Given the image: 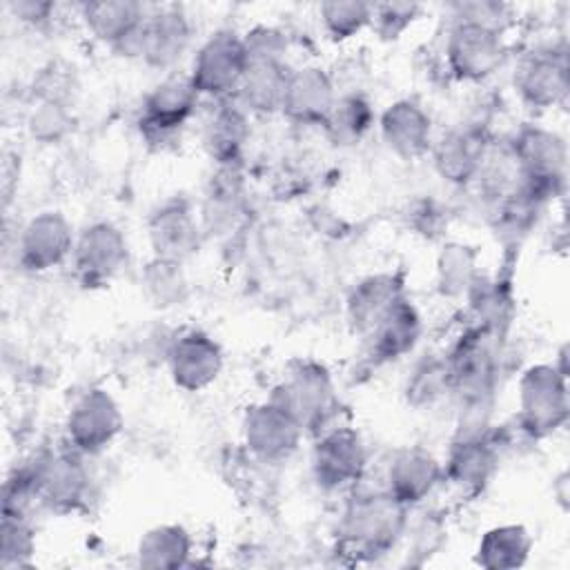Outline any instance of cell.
Wrapping results in <instances>:
<instances>
[{"label":"cell","mask_w":570,"mask_h":570,"mask_svg":"<svg viewBox=\"0 0 570 570\" xmlns=\"http://www.w3.org/2000/svg\"><path fill=\"white\" fill-rule=\"evenodd\" d=\"M407 512L410 508L385 488L350 490L336 525L338 548L354 561H374L392 552L407 528Z\"/></svg>","instance_id":"6da1fadb"},{"label":"cell","mask_w":570,"mask_h":570,"mask_svg":"<svg viewBox=\"0 0 570 570\" xmlns=\"http://www.w3.org/2000/svg\"><path fill=\"white\" fill-rule=\"evenodd\" d=\"M505 334L470 325L443 354L452 394L461 403H490L501 374Z\"/></svg>","instance_id":"7a4b0ae2"},{"label":"cell","mask_w":570,"mask_h":570,"mask_svg":"<svg viewBox=\"0 0 570 570\" xmlns=\"http://www.w3.org/2000/svg\"><path fill=\"white\" fill-rule=\"evenodd\" d=\"M505 147L523 191L543 203H550L561 194L566 185L568 151L559 134L539 125H525L505 142Z\"/></svg>","instance_id":"3957f363"},{"label":"cell","mask_w":570,"mask_h":570,"mask_svg":"<svg viewBox=\"0 0 570 570\" xmlns=\"http://www.w3.org/2000/svg\"><path fill=\"white\" fill-rule=\"evenodd\" d=\"M267 399L294 416L305 434L330 428L338 403L334 379L318 361L292 363Z\"/></svg>","instance_id":"277c9868"},{"label":"cell","mask_w":570,"mask_h":570,"mask_svg":"<svg viewBox=\"0 0 570 570\" xmlns=\"http://www.w3.org/2000/svg\"><path fill=\"white\" fill-rule=\"evenodd\" d=\"M521 432L534 441L561 430L568 421V374L554 363H534L525 367L517 385Z\"/></svg>","instance_id":"5b68a950"},{"label":"cell","mask_w":570,"mask_h":570,"mask_svg":"<svg viewBox=\"0 0 570 570\" xmlns=\"http://www.w3.org/2000/svg\"><path fill=\"white\" fill-rule=\"evenodd\" d=\"M443 58L450 76L459 82H483L494 76L508 58L505 31L452 16L443 42Z\"/></svg>","instance_id":"8992f818"},{"label":"cell","mask_w":570,"mask_h":570,"mask_svg":"<svg viewBox=\"0 0 570 570\" xmlns=\"http://www.w3.org/2000/svg\"><path fill=\"white\" fill-rule=\"evenodd\" d=\"M247 69L245 40L236 29L212 31L196 49L189 65V80L203 100L234 98Z\"/></svg>","instance_id":"52a82bcc"},{"label":"cell","mask_w":570,"mask_h":570,"mask_svg":"<svg viewBox=\"0 0 570 570\" xmlns=\"http://www.w3.org/2000/svg\"><path fill=\"white\" fill-rule=\"evenodd\" d=\"M203 102L187 73L169 71L140 102L138 131L145 142L165 147L194 118Z\"/></svg>","instance_id":"ba28073f"},{"label":"cell","mask_w":570,"mask_h":570,"mask_svg":"<svg viewBox=\"0 0 570 570\" xmlns=\"http://www.w3.org/2000/svg\"><path fill=\"white\" fill-rule=\"evenodd\" d=\"M312 476L325 492L354 490L367 468V448L356 428L330 425L312 445Z\"/></svg>","instance_id":"9c48e42d"},{"label":"cell","mask_w":570,"mask_h":570,"mask_svg":"<svg viewBox=\"0 0 570 570\" xmlns=\"http://www.w3.org/2000/svg\"><path fill=\"white\" fill-rule=\"evenodd\" d=\"M125 416L105 387H87L76 396L65 416V445L82 456H96L105 452L122 432Z\"/></svg>","instance_id":"30bf717a"},{"label":"cell","mask_w":570,"mask_h":570,"mask_svg":"<svg viewBox=\"0 0 570 570\" xmlns=\"http://www.w3.org/2000/svg\"><path fill=\"white\" fill-rule=\"evenodd\" d=\"M127 236L111 220H94L76 234L71 267L80 285L105 287L127 267Z\"/></svg>","instance_id":"8fae6325"},{"label":"cell","mask_w":570,"mask_h":570,"mask_svg":"<svg viewBox=\"0 0 570 570\" xmlns=\"http://www.w3.org/2000/svg\"><path fill=\"white\" fill-rule=\"evenodd\" d=\"M40 505L67 514L85 505L89 499V470L85 456L69 445L62 450L40 452L31 459Z\"/></svg>","instance_id":"7c38bea8"},{"label":"cell","mask_w":570,"mask_h":570,"mask_svg":"<svg viewBox=\"0 0 570 570\" xmlns=\"http://www.w3.org/2000/svg\"><path fill=\"white\" fill-rule=\"evenodd\" d=\"M73 225L58 209L33 214L16 236V261L29 274H47L71 261L76 245Z\"/></svg>","instance_id":"4fadbf2b"},{"label":"cell","mask_w":570,"mask_h":570,"mask_svg":"<svg viewBox=\"0 0 570 570\" xmlns=\"http://www.w3.org/2000/svg\"><path fill=\"white\" fill-rule=\"evenodd\" d=\"M191 33V20L180 4H154L136 36L131 58L169 73L187 53Z\"/></svg>","instance_id":"5bb4252c"},{"label":"cell","mask_w":570,"mask_h":570,"mask_svg":"<svg viewBox=\"0 0 570 570\" xmlns=\"http://www.w3.org/2000/svg\"><path fill=\"white\" fill-rule=\"evenodd\" d=\"M240 436L247 452L261 463H285L305 436L303 428L281 405L265 399L252 403L240 421Z\"/></svg>","instance_id":"9a60e30c"},{"label":"cell","mask_w":570,"mask_h":570,"mask_svg":"<svg viewBox=\"0 0 570 570\" xmlns=\"http://www.w3.org/2000/svg\"><path fill=\"white\" fill-rule=\"evenodd\" d=\"M512 87L530 109H552L568 96V56L552 45L525 51L512 71Z\"/></svg>","instance_id":"2e32d148"},{"label":"cell","mask_w":570,"mask_h":570,"mask_svg":"<svg viewBox=\"0 0 570 570\" xmlns=\"http://www.w3.org/2000/svg\"><path fill=\"white\" fill-rule=\"evenodd\" d=\"M203 238L198 209L183 196L163 200L147 218V240L154 258L185 265L200 249Z\"/></svg>","instance_id":"e0dca14e"},{"label":"cell","mask_w":570,"mask_h":570,"mask_svg":"<svg viewBox=\"0 0 570 570\" xmlns=\"http://www.w3.org/2000/svg\"><path fill=\"white\" fill-rule=\"evenodd\" d=\"M171 383L189 394L214 385L225 367V354L218 341L203 330H185L171 338L165 352Z\"/></svg>","instance_id":"ac0fdd59"},{"label":"cell","mask_w":570,"mask_h":570,"mask_svg":"<svg viewBox=\"0 0 570 570\" xmlns=\"http://www.w3.org/2000/svg\"><path fill=\"white\" fill-rule=\"evenodd\" d=\"M490 147L492 138L483 122H459L432 142L430 154L436 174L445 183L465 187L476 180Z\"/></svg>","instance_id":"d6986e66"},{"label":"cell","mask_w":570,"mask_h":570,"mask_svg":"<svg viewBox=\"0 0 570 570\" xmlns=\"http://www.w3.org/2000/svg\"><path fill=\"white\" fill-rule=\"evenodd\" d=\"M499 463V445L494 432L454 434L443 461V481L461 494H479L490 483Z\"/></svg>","instance_id":"ffe728a7"},{"label":"cell","mask_w":570,"mask_h":570,"mask_svg":"<svg viewBox=\"0 0 570 570\" xmlns=\"http://www.w3.org/2000/svg\"><path fill=\"white\" fill-rule=\"evenodd\" d=\"M336 98V85L323 67H292L281 102V114L301 127H323Z\"/></svg>","instance_id":"44dd1931"},{"label":"cell","mask_w":570,"mask_h":570,"mask_svg":"<svg viewBox=\"0 0 570 570\" xmlns=\"http://www.w3.org/2000/svg\"><path fill=\"white\" fill-rule=\"evenodd\" d=\"M200 127V142L216 167H238L252 138L249 114L236 98L209 100Z\"/></svg>","instance_id":"7402d4cb"},{"label":"cell","mask_w":570,"mask_h":570,"mask_svg":"<svg viewBox=\"0 0 570 570\" xmlns=\"http://www.w3.org/2000/svg\"><path fill=\"white\" fill-rule=\"evenodd\" d=\"M147 11L149 4L136 0H96L78 4V18L87 33L122 56H131Z\"/></svg>","instance_id":"603a6c76"},{"label":"cell","mask_w":570,"mask_h":570,"mask_svg":"<svg viewBox=\"0 0 570 570\" xmlns=\"http://www.w3.org/2000/svg\"><path fill=\"white\" fill-rule=\"evenodd\" d=\"M379 134L385 147L403 158L416 160L430 154L434 142V127L430 111L414 98H399L390 102L376 118Z\"/></svg>","instance_id":"cb8c5ba5"},{"label":"cell","mask_w":570,"mask_h":570,"mask_svg":"<svg viewBox=\"0 0 570 570\" xmlns=\"http://www.w3.org/2000/svg\"><path fill=\"white\" fill-rule=\"evenodd\" d=\"M443 483V461L421 445H407L392 454L383 488L405 508H416Z\"/></svg>","instance_id":"d4e9b609"},{"label":"cell","mask_w":570,"mask_h":570,"mask_svg":"<svg viewBox=\"0 0 570 570\" xmlns=\"http://www.w3.org/2000/svg\"><path fill=\"white\" fill-rule=\"evenodd\" d=\"M247 214L245 180L238 167H216L212 174L203 203L198 207L200 225L207 236H229L238 229Z\"/></svg>","instance_id":"484cf974"},{"label":"cell","mask_w":570,"mask_h":570,"mask_svg":"<svg viewBox=\"0 0 570 570\" xmlns=\"http://www.w3.org/2000/svg\"><path fill=\"white\" fill-rule=\"evenodd\" d=\"M421 334H423L421 312L407 296H403L385 312V316L365 336L367 356L372 358L374 365L396 363L403 356L414 352Z\"/></svg>","instance_id":"4316f807"},{"label":"cell","mask_w":570,"mask_h":570,"mask_svg":"<svg viewBox=\"0 0 570 570\" xmlns=\"http://www.w3.org/2000/svg\"><path fill=\"white\" fill-rule=\"evenodd\" d=\"M289 71L287 56H247V69L234 96L236 102L249 116H272L281 111Z\"/></svg>","instance_id":"83f0119b"},{"label":"cell","mask_w":570,"mask_h":570,"mask_svg":"<svg viewBox=\"0 0 570 570\" xmlns=\"http://www.w3.org/2000/svg\"><path fill=\"white\" fill-rule=\"evenodd\" d=\"M403 296H407L405 283L396 272H379L356 281L345 301V316L352 332L365 338Z\"/></svg>","instance_id":"f1b7e54d"},{"label":"cell","mask_w":570,"mask_h":570,"mask_svg":"<svg viewBox=\"0 0 570 570\" xmlns=\"http://www.w3.org/2000/svg\"><path fill=\"white\" fill-rule=\"evenodd\" d=\"M194 550L191 534L178 523H160L138 539L136 561L147 570H174L189 563Z\"/></svg>","instance_id":"f546056e"},{"label":"cell","mask_w":570,"mask_h":570,"mask_svg":"<svg viewBox=\"0 0 570 570\" xmlns=\"http://www.w3.org/2000/svg\"><path fill=\"white\" fill-rule=\"evenodd\" d=\"M532 552V537L521 523H503L485 530L476 543L474 561L485 570L521 568Z\"/></svg>","instance_id":"4dcf8cb0"},{"label":"cell","mask_w":570,"mask_h":570,"mask_svg":"<svg viewBox=\"0 0 570 570\" xmlns=\"http://www.w3.org/2000/svg\"><path fill=\"white\" fill-rule=\"evenodd\" d=\"M474 325L505 334L514 316L512 287L503 278H485L479 274L465 294Z\"/></svg>","instance_id":"1f68e13d"},{"label":"cell","mask_w":570,"mask_h":570,"mask_svg":"<svg viewBox=\"0 0 570 570\" xmlns=\"http://www.w3.org/2000/svg\"><path fill=\"white\" fill-rule=\"evenodd\" d=\"M376 120L374 107L361 91L341 94L323 125L325 134L336 145H356L365 138Z\"/></svg>","instance_id":"d6a6232c"},{"label":"cell","mask_w":570,"mask_h":570,"mask_svg":"<svg viewBox=\"0 0 570 570\" xmlns=\"http://www.w3.org/2000/svg\"><path fill=\"white\" fill-rule=\"evenodd\" d=\"M479 278L476 252L463 243H448L436 258V287L448 298L465 296Z\"/></svg>","instance_id":"836d02e7"},{"label":"cell","mask_w":570,"mask_h":570,"mask_svg":"<svg viewBox=\"0 0 570 570\" xmlns=\"http://www.w3.org/2000/svg\"><path fill=\"white\" fill-rule=\"evenodd\" d=\"M140 283H142L147 298L156 307L183 305V301L187 298V292H189V287H187L189 283H187L183 263L163 261V258H154V256L145 265Z\"/></svg>","instance_id":"e575fe53"},{"label":"cell","mask_w":570,"mask_h":570,"mask_svg":"<svg viewBox=\"0 0 570 570\" xmlns=\"http://www.w3.org/2000/svg\"><path fill=\"white\" fill-rule=\"evenodd\" d=\"M318 20L334 42H345L370 29L372 2L327 0L318 4Z\"/></svg>","instance_id":"d590c367"},{"label":"cell","mask_w":570,"mask_h":570,"mask_svg":"<svg viewBox=\"0 0 570 570\" xmlns=\"http://www.w3.org/2000/svg\"><path fill=\"white\" fill-rule=\"evenodd\" d=\"M405 401L412 407H430L445 394H452L450 376L443 356H425L419 361L405 381Z\"/></svg>","instance_id":"8d00e7d4"},{"label":"cell","mask_w":570,"mask_h":570,"mask_svg":"<svg viewBox=\"0 0 570 570\" xmlns=\"http://www.w3.org/2000/svg\"><path fill=\"white\" fill-rule=\"evenodd\" d=\"M73 114L69 102L36 100L27 116V131L33 140L53 145L65 140L73 131Z\"/></svg>","instance_id":"74e56055"},{"label":"cell","mask_w":570,"mask_h":570,"mask_svg":"<svg viewBox=\"0 0 570 570\" xmlns=\"http://www.w3.org/2000/svg\"><path fill=\"white\" fill-rule=\"evenodd\" d=\"M36 534L24 517H2L0 523V568L16 570L31 563Z\"/></svg>","instance_id":"f35d334b"},{"label":"cell","mask_w":570,"mask_h":570,"mask_svg":"<svg viewBox=\"0 0 570 570\" xmlns=\"http://www.w3.org/2000/svg\"><path fill=\"white\" fill-rule=\"evenodd\" d=\"M421 7L414 2H372L370 29L381 40H399L419 18Z\"/></svg>","instance_id":"ab89813d"},{"label":"cell","mask_w":570,"mask_h":570,"mask_svg":"<svg viewBox=\"0 0 570 570\" xmlns=\"http://www.w3.org/2000/svg\"><path fill=\"white\" fill-rule=\"evenodd\" d=\"M7 9L11 11V16L29 27H42L47 24L53 13H56V4L53 2H45V0H11L7 4Z\"/></svg>","instance_id":"60d3db41"},{"label":"cell","mask_w":570,"mask_h":570,"mask_svg":"<svg viewBox=\"0 0 570 570\" xmlns=\"http://www.w3.org/2000/svg\"><path fill=\"white\" fill-rule=\"evenodd\" d=\"M566 485H568V472H561L559 479H557V483H554V494L559 497V501H561L563 508H566V503H568V490H566Z\"/></svg>","instance_id":"b9f144b4"}]
</instances>
